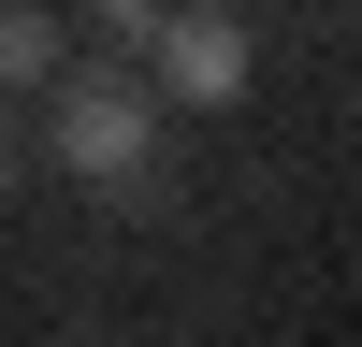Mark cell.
<instances>
[{"mask_svg":"<svg viewBox=\"0 0 362 347\" xmlns=\"http://www.w3.org/2000/svg\"><path fill=\"white\" fill-rule=\"evenodd\" d=\"M44 145H58V174L73 188H160V87H131L102 58V73H58V116H44Z\"/></svg>","mask_w":362,"mask_h":347,"instance_id":"cell-1","label":"cell"},{"mask_svg":"<svg viewBox=\"0 0 362 347\" xmlns=\"http://www.w3.org/2000/svg\"><path fill=\"white\" fill-rule=\"evenodd\" d=\"M44 73H58V15L0 0V87H44Z\"/></svg>","mask_w":362,"mask_h":347,"instance_id":"cell-4","label":"cell"},{"mask_svg":"<svg viewBox=\"0 0 362 347\" xmlns=\"http://www.w3.org/2000/svg\"><path fill=\"white\" fill-rule=\"evenodd\" d=\"M0 188H15V130H0Z\"/></svg>","mask_w":362,"mask_h":347,"instance_id":"cell-5","label":"cell"},{"mask_svg":"<svg viewBox=\"0 0 362 347\" xmlns=\"http://www.w3.org/2000/svg\"><path fill=\"white\" fill-rule=\"evenodd\" d=\"M87 29H102V58H116V73H145V58H160V29H174V0H102Z\"/></svg>","mask_w":362,"mask_h":347,"instance_id":"cell-3","label":"cell"},{"mask_svg":"<svg viewBox=\"0 0 362 347\" xmlns=\"http://www.w3.org/2000/svg\"><path fill=\"white\" fill-rule=\"evenodd\" d=\"M145 87H160V102H232V87H247V15H232V0H189V15L160 29V58H145Z\"/></svg>","mask_w":362,"mask_h":347,"instance_id":"cell-2","label":"cell"}]
</instances>
